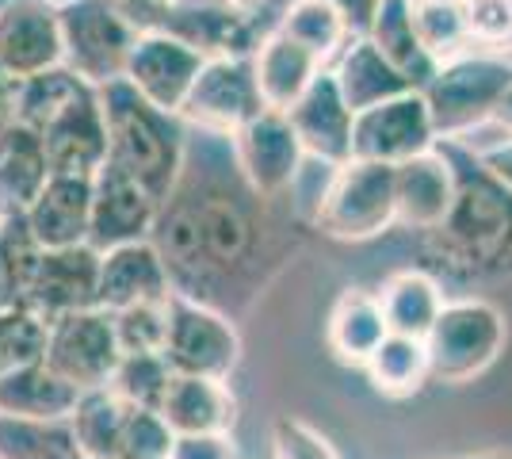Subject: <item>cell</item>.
Instances as JSON below:
<instances>
[{
	"instance_id": "e575fe53",
	"label": "cell",
	"mask_w": 512,
	"mask_h": 459,
	"mask_svg": "<svg viewBox=\"0 0 512 459\" xmlns=\"http://www.w3.org/2000/svg\"><path fill=\"white\" fill-rule=\"evenodd\" d=\"M413 23L436 66H448L470 54V31L463 0H413Z\"/></svg>"
},
{
	"instance_id": "3957f363",
	"label": "cell",
	"mask_w": 512,
	"mask_h": 459,
	"mask_svg": "<svg viewBox=\"0 0 512 459\" xmlns=\"http://www.w3.org/2000/svg\"><path fill=\"white\" fill-rule=\"evenodd\" d=\"M100 104L107 115V138H111V165L130 173L161 207L180 184L184 161H188V142H184V123L176 115H165L153 104H146L130 81L100 88Z\"/></svg>"
},
{
	"instance_id": "bcb514c9",
	"label": "cell",
	"mask_w": 512,
	"mask_h": 459,
	"mask_svg": "<svg viewBox=\"0 0 512 459\" xmlns=\"http://www.w3.org/2000/svg\"><path fill=\"white\" fill-rule=\"evenodd\" d=\"M329 4L341 12V20L348 23L352 39H363L371 31V20H375V12H379L383 0H329Z\"/></svg>"
},
{
	"instance_id": "5b68a950",
	"label": "cell",
	"mask_w": 512,
	"mask_h": 459,
	"mask_svg": "<svg viewBox=\"0 0 512 459\" xmlns=\"http://www.w3.org/2000/svg\"><path fill=\"white\" fill-rule=\"evenodd\" d=\"M512 88V62L505 54H463L432 77L425 88L428 111L440 138L463 142L474 127L493 123L505 92Z\"/></svg>"
},
{
	"instance_id": "c3c4849f",
	"label": "cell",
	"mask_w": 512,
	"mask_h": 459,
	"mask_svg": "<svg viewBox=\"0 0 512 459\" xmlns=\"http://www.w3.org/2000/svg\"><path fill=\"white\" fill-rule=\"evenodd\" d=\"M20 123V81L0 69V134Z\"/></svg>"
},
{
	"instance_id": "f35d334b",
	"label": "cell",
	"mask_w": 512,
	"mask_h": 459,
	"mask_svg": "<svg viewBox=\"0 0 512 459\" xmlns=\"http://www.w3.org/2000/svg\"><path fill=\"white\" fill-rule=\"evenodd\" d=\"M115 318V337L123 356H146V352H165V333H169V303H142L127 306Z\"/></svg>"
},
{
	"instance_id": "8fae6325",
	"label": "cell",
	"mask_w": 512,
	"mask_h": 459,
	"mask_svg": "<svg viewBox=\"0 0 512 459\" xmlns=\"http://www.w3.org/2000/svg\"><path fill=\"white\" fill-rule=\"evenodd\" d=\"M46 364L69 379L77 391H107L123 364V349L115 337V318L107 310H81L50 322Z\"/></svg>"
},
{
	"instance_id": "7402d4cb",
	"label": "cell",
	"mask_w": 512,
	"mask_h": 459,
	"mask_svg": "<svg viewBox=\"0 0 512 459\" xmlns=\"http://www.w3.org/2000/svg\"><path fill=\"white\" fill-rule=\"evenodd\" d=\"M92 176H50L43 196L23 215L39 249H73L92 238Z\"/></svg>"
},
{
	"instance_id": "74e56055",
	"label": "cell",
	"mask_w": 512,
	"mask_h": 459,
	"mask_svg": "<svg viewBox=\"0 0 512 459\" xmlns=\"http://www.w3.org/2000/svg\"><path fill=\"white\" fill-rule=\"evenodd\" d=\"M169 383V360L161 352H146V356H123V364H119V372H115L107 391L119 394L130 410H161Z\"/></svg>"
},
{
	"instance_id": "44dd1931",
	"label": "cell",
	"mask_w": 512,
	"mask_h": 459,
	"mask_svg": "<svg viewBox=\"0 0 512 459\" xmlns=\"http://www.w3.org/2000/svg\"><path fill=\"white\" fill-rule=\"evenodd\" d=\"M172 276L165 268V257L153 241H134L104 253L100 264V310L119 314L127 306L142 303H169Z\"/></svg>"
},
{
	"instance_id": "2e32d148",
	"label": "cell",
	"mask_w": 512,
	"mask_h": 459,
	"mask_svg": "<svg viewBox=\"0 0 512 459\" xmlns=\"http://www.w3.org/2000/svg\"><path fill=\"white\" fill-rule=\"evenodd\" d=\"M153 35H169L176 43L192 46L207 62L211 58H253L260 50L249 16L241 12L237 0H169Z\"/></svg>"
},
{
	"instance_id": "7dc6e473",
	"label": "cell",
	"mask_w": 512,
	"mask_h": 459,
	"mask_svg": "<svg viewBox=\"0 0 512 459\" xmlns=\"http://www.w3.org/2000/svg\"><path fill=\"white\" fill-rule=\"evenodd\" d=\"M115 4H119V12H123L142 35H153L161 16H165V8H169V0H115Z\"/></svg>"
},
{
	"instance_id": "8992f818",
	"label": "cell",
	"mask_w": 512,
	"mask_h": 459,
	"mask_svg": "<svg viewBox=\"0 0 512 459\" xmlns=\"http://www.w3.org/2000/svg\"><path fill=\"white\" fill-rule=\"evenodd\" d=\"M62 39L65 69L85 85L107 88L127 77L142 31L119 12L115 0H62Z\"/></svg>"
},
{
	"instance_id": "ac0fdd59",
	"label": "cell",
	"mask_w": 512,
	"mask_h": 459,
	"mask_svg": "<svg viewBox=\"0 0 512 459\" xmlns=\"http://www.w3.org/2000/svg\"><path fill=\"white\" fill-rule=\"evenodd\" d=\"M203 66H207V58L195 54L192 46L176 43L169 35H142L134 54H130L123 81H130V88L146 104L180 119V108H184V100H188Z\"/></svg>"
},
{
	"instance_id": "277c9868",
	"label": "cell",
	"mask_w": 512,
	"mask_h": 459,
	"mask_svg": "<svg viewBox=\"0 0 512 459\" xmlns=\"http://www.w3.org/2000/svg\"><path fill=\"white\" fill-rule=\"evenodd\" d=\"M459 173V169H455ZM440 238V261L459 272H501L512 261V192L497 180L474 173V184L459 176V199L448 222L432 230Z\"/></svg>"
},
{
	"instance_id": "cb8c5ba5",
	"label": "cell",
	"mask_w": 512,
	"mask_h": 459,
	"mask_svg": "<svg viewBox=\"0 0 512 459\" xmlns=\"http://www.w3.org/2000/svg\"><path fill=\"white\" fill-rule=\"evenodd\" d=\"M50 176H54V169H50L39 131L12 123L0 134V219L27 215L31 203L43 196Z\"/></svg>"
},
{
	"instance_id": "9c48e42d",
	"label": "cell",
	"mask_w": 512,
	"mask_h": 459,
	"mask_svg": "<svg viewBox=\"0 0 512 459\" xmlns=\"http://www.w3.org/2000/svg\"><path fill=\"white\" fill-rule=\"evenodd\" d=\"M172 375H203V379H230L241 360V333L218 306H207L188 295L169 299V333L165 352Z\"/></svg>"
},
{
	"instance_id": "ffe728a7",
	"label": "cell",
	"mask_w": 512,
	"mask_h": 459,
	"mask_svg": "<svg viewBox=\"0 0 512 459\" xmlns=\"http://www.w3.org/2000/svg\"><path fill=\"white\" fill-rule=\"evenodd\" d=\"M398 222L409 230H440L459 199V173L444 150H428L394 169Z\"/></svg>"
},
{
	"instance_id": "f1b7e54d",
	"label": "cell",
	"mask_w": 512,
	"mask_h": 459,
	"mask_svg": "<svg viewBox=\"0 0 512 459\" xmlns=\"http://www.w3.org/2000/svg\"><path fill=\"white\" fill-rule=\"evenodd\" d=\"M379 303H383L390 333L425 341L432 326L440 322L448 299H444V287H440V280L432 272H425V268H402V272H394L379 287Z\"/></svg>"
},
{
	"instance_id": "9a60e30c",
	"label": "cell",
	"mask_w": 512,
	"mask_h": 459,
	"mask_svg": "<svg viewBox=\"0 0 512 459\" xmlns=\"http://www.w3.org/2000/svg\"><path fill=\"white\" fill-rule=\"evenodd\" d=\"M62 66V0H8L0 8V69L31 81Z\"/></svg>"
},
{
	"instance_id": "6da1fadb",
	"label": "cell",
	"mask_w": 512,
	"mask_h": 459,
	"mask_svg": "<svg viewBox=\"0 0 512 459\" xmlns=\"http://www.w3.org/2000/svg\"><path fill=\"white\" fill-rule=\"evenodd\" d=\"M260 196L245 184V176L230 180L218 173H195L184 161L180 184L161 207L153 230V245L161 249L172 276V291L214 306L226 287L241 284L256 272L260 257Z\"/></svg>"
},
{
	"instance_id": "4fadbf2b",
	"label": "cell",
	"mask_w": 512,
	"mask_h": 459,
	"mask_svg": "<svg viewBox=\"0 0 512 459\" xmlns=\"http://www.w3.org/2000/svg\"><path fill=\"white\" fill-rule=\"evenodd\" d=\"M100 264H104V253L92 245L43 249L23 284L20 306L35 310L46 326L69 314H81V310H96L100 306Z\"/></svg>"
},
{
	"instance_id": "7a4b0ae2",
	"label": "cell",
	"mask_w": 512,
	"mask_h": 459,
	"mask_svg": "<svg viewBox=\"0 0 512 459\" xmlns=\"http://www.w3.org/2000/svg\"><path fill=\"white\" fill-rule=\"evenodd\" d=\"M20 123L39 131L54 176H96L111 157L100 88L65 66L20 81Z\"/></svg>"
},
{
	"instance_id": "f907efd6",
	"label": "cell",
	"mask_w": 512,
	"mask_h": 459,
	"mask_svg": "<svg viewBox=\"0 0 512 459\" xmlns=\"http://www.w3.org/2000/svg\"><path fill=\"white\" fill-rule=\"evenodd\" d=\"M463 459H512V452H482V456H463Z\"/></svg>"
},
{
	"instance_id": "ba28073f",
	"label": "cell",
	"mask_w": 512,
	"mask_h": 459,
	"mask_svg": "<svg viewBox=\"0 0 512 459\" xmlns=\"http://www.w3.org/2000/svg\"><path fill=\"white\" fill-rule=\"evenodd\" d=\"M509 341L505 314L486 299H455L444 306L440 322L425 337L428 360H432V379L436 383H470L493 368Z\"/></svg>"
},
{
	"instance_id": "e0dca14e",
	"label": "cell",
	"mask_w": 512,
	"mask_h": 459,
	"mask_svg": "<svg viewBox=\"0 0 512 459\" xmlns=\"http://www.w3.org/2000/svg\"><path fill=\"white\" fill-rule=\"evenodd\" d=\"M92 238L88 245L111 253L119 245H134V241H153L157 219H161V203L134 180L123 173L119 165L107 161L100 173L92 176Z\"/></svg>"
},
{
	"instance_id": "836d02e7",
	"label": "cell",
	"mask_w": 512,
	"mask_h": 459,
	"mask_svg": "<svg viewBox=\"0 0 512 459\" xmlns=\"http://www.w3.org/2000/svg\"><path fill=\"white\" fill-rule=\"evenodd\" d=\"M279 35H287L302 50H310L321 66H333L344 54V46L352 43L348 23L341 20V12L329 0H299L287 12V23H283Z\"/></svg>"
},
{
	"instance_id": "60d3db41",
	"label": "cell",
	"mask_w": 512,
	"mask_h": 459,
	"mask_svg": "<svg viewBox=\"0 0 512 459\" xmlns=\"http://www.w3.org/2000/svg\"><path fill=\"white\" fill-rule=\"evenodd\" d=\"M470 46H486L493 54L512 50V0H463Z\"/></svg>"
},
{
	"instance_id": "816d5d0a",
	"label": "cell",
	"mask_w": 512,
	"mask_h": 459,
	"mask_svg": "<svg viewBox=\"0 0 512 459\" xmlns=\"http://www.w3.org/2000/svg\"><path fill=\"white\" fill-rule=\"evenodd\" d=\"M4 4H8V0H0V8H4Z\"/></svg>"
},
{
	"instance_id": "ab89813d",
	"label": "cell",
	"mask_w": 512,
	"mask_h": 459,
	"mask_svg": "<svg viewBox=\"0 0 512 459\" xmlns=\"http://www.w3.org/2000/svg\"><path fill=\"white\" fill-rule=\"evenodd\" d=\"M176 433L157 410H130L127 433L115 459H172Z\"/></svg>"
},
{
	"instance_id": "f6af8a7d",
	"label": "cell",
	"mask_w": 512,
	"mask_h": 459,
	"mask_svg": "<svg viewBox=\"0 0 512 459\" xmlns=\"http://www.w3.org/2000/svg\"><path fill=\"white\" fill-rule=\"evenodd\" d=\"M474 161L482 165V173L497 180L505 192H512V138H501L493 146H474Z\"/></svg>"
},
{
	"instance_id": "ee69618b",
	"label": "cell",
	"mask_w": 512,
	"mask_h": 459,
	"mask_svg": "<svg viewBox=\"0 0 512 459\" xmlns=\"http://www.w3.org/2000/svg\"><path fill=\"white\" fill-rule=\"evenodd\" d=\"M172 459H237L230 433H203V437H176Z\"/></svg>"
},
{
	"instance_id": "7bdbcfd3",
	"label": "cell",
	"mask_w": 512,
	"mask_h": 459,
	"mask_svg": "<svg viewBox=\"0 0 512 459\" xmlns=\"http://www.w3.org/2000/svg\"><path fill=\"white\" fill-rule=\"evenodd\" d=\"M241 12L249 16V27H253L256 43L264 46L268 39H276L287 23V12L299 4V0H237Z\"/></svg>"
},
{
	"instance_id": "7c38bea8",
	"label": "cell",
	"mask_w": 512,
	"mask_h": 459,
	"mask_svg": "<svg viewBox=\"0 0 512 459\" xmlns=\"http://www.w3.org/2000/svg\"><path fill=\"white\" fill-rule=\"evenodd\" d=\"M230 153L237 173L260 199H279L291 192L310 161L283 111H260L253 123H245L230 138Z\"/></svg>"
},
{
	"instance_id": "5bb4252c",
	"label": "cell",
	"mask_w": 512,
	"mask_h": 459,
	"mask_svg": "<svg viewBox=\"0 0 512 459\" xmlns=\"http://www.w3.org/2000/svg\"><path fill=\"white\" fill-rule=\"evenodd\" d=\"M440 134L432 123L425 92H406L390 104H379L356 115L352 127V161H375V165H406L421 153L436 150Z\"/></svg>"
},
{
	"instance_id": "1f68e13d",
	"label": "cell",
	"mask_w": 512,
	"mask_h": 459,
	"mask_svg": "<svg viewBox=\"0 0 512 459\" xmlns=\"http://www.w3.org/2000/svg\"><path fill=\"white\" fill-rule=\"evenodd\" d=\"M0 459H85L73 421H27L0 414Z\"/></svg>"
},
{
	"instance_id": "b9f144b4",
	"label": "cell",
	"mask_w": 512,
	"mask_h": 459,
	"mask_svg": "<svg viewBox=\"0 0 512 459\" xmlns=\"http://www.w3.org/2000/svg\"><path fill=\"white\" fill-rule=\"evenodd\" d=\"M272 459H341L329 437L299 417H276L272 425Z\"/></svg>"
},
{
	"instance_id": "603a6c76",
	"label": "cell",
	"mask_w": 512,
	"mask_h": 459,
	"mask_svg": "<svg viewBox=\"0 0 512 459\" xmlns=\"http://www.w3.org/2000/svg\"><path fill=\"white\" fill-rule=\"evenodd\" d=\"M157 414L169 421L176 437H203V433H230L237 421V398L226 379L203 375H172L169 394Z\"/></svg>"
},
{
	"instance_id": "8d00e7d4",
	"label": "cell",
	"mask_w": 512,
	"mask_h": 459,
	"mask_svg": "<svg viewBox=\"0 0 512 459\" xmlns=\"http://www.w3.org/2000/svg\"><path fill=\"white\" fill-rule=\"evenodd\" d=\"M39 241L31 238V226L23 215L0 219V310L23 303V284L39 261Z\"/></svg>"
},
{
	"instance_id": "f546056e",
	"label": "cell",
	"mask_w": 512,
	"mask_h": 459,
	"mask_svg": "<svg viewBox=\"0 0 512 459\" xmlns=\"http://www.w3.org/2000/svg\"><path fill=\"white\" fill-rule=\"evenodd\" d=\"M367 39L379 46L390 66L398 69L402 77H409V85L425 92L432 85V77L440 73V66L432 62V54L425 50L421 35H417V23H413V0H383Z\"/></svg>"
},
{
	"instance_id": "4dcf8cb0",
	"label": "cell",
	"mask_w": 512,
	"mask_h": 459,
	"mask_svg": "<svg viewBox=\"0 0 512 459\" xmlns=\"http://www.w3.org/2000/svg\"><path fill=\"white\" fill-rule=\"evenodd\" d=\"M363 372L371 379V387L386 394V398H409V394H417L425 387V379H432L428 345L417 341V337L390 333L375 349V356L363 364Z\"/></svg>"
},
{
	"instance_id": "d6a6232c",
	"label": "cell",
	"mask_w": 512,
	"mask_h": 459,
	"mask_svg": "<svg viewBox=\"0 0 512 459\" xmlns=\"http://www.w3.org/2000/svg\"><path fill=\"white\" fill-rule=\"evenodd\" d=\"M69 421H73V433L81 440L85 459H115L123 433H127L130 406L111 391H88Z\"/></svg>"
},
{
	"instance_id": "d590c367",
	"label": "cell",
	"mask_w": 512,
	"mask_h": 459,
	"mask_svg": "<svg viewBox=\"0 0 512 459\" xmlns=\"http://www.w3.org/2000/svg\"><path fill=\"white\" fill-rule=\"evenodd\" d=\"M46 341H50V326L35 310L27 306L0 310V379L31 364H43Z\"/></svg>"
},
{
	"instance_id": "4316f807",
	"label": "cell",
	"mask_w": 512,
	"mask_h": 459,
	"mask_svg": "<svg viewBox=\"0 0 512 459\" xmlns=\"http://www.w3.org/2000/svg\"><path fill=\"white\" fill-rule=\"evenodd\" d=\"M85 391H77L69 379L50 364H31L0 379V414L27 417V421H69L77 414Z\"/></svg>"
},
{
	"instance_id": "d4e9b609",
	"label": "cell",
	"mask_w": 512,
	"mask_h": 459,
	"mask_svg": "<svg viewBox=\"0 0 512 459\" xmlns=\"http://www.w3.org/2000/svg\"><path fill=\"white\" fill-rule=\"evenodd\" d=\"M329 69H333L337 88H341L344 104L352 108V115L379 108V104H390V100H398L406 92H421V88L409 85V77H402L398 69L386 62L383 54H379V46L371 43L367 35L344 46V54Z\"/></svg>"
},
{
	"instance_id": "52a82bcc",
	"label": "cell",
	"mask_w": 512,
	"mask_h": 459,
	"mask_svg": "<svg viewBox=\"0 0 512 459\" xmlns=\"http://www.w3.org/2000/svg\"><path fill=\"white\" fill-rule=\"evenodd\" d=\"M314 222L325 238L371 241L398 222L394 199V165L348 161L329 176Z\"/></svg>"
},
{
	"instance_id": "484cf974",
	"label": "cell",
	"mask_w": 512,
	"mask_h": 459,
	"mask_svg": "<svg viewBox=\"0 0 512 459\" xmlns=\"http://www.w3.org/2000/svg\"><path fill=\"white\" fill-rule=\"evenodd\" d=\"M390 337L379 291L367 287H344L325 322V341L341 364H367L375 349Z\"/></svg>"
},
{
	"instance_id": "30bf717a",
	"label": "cell",
	"mask_w": 512,
	"mask_h": 459,
	"mask_svg": "<svg viewBox=\"0 0 512 459\" xmlns=\"http://www.w3.org/2000/svg\"><path fill=\"white\" fill-rule=\"evenodd\" d=\"M264 108L253 58H211L180 108V123L207 138H234Z\"/></svg>"
},
{
	"instance_id": "681fc988",
	"label": "cell",
	"mask_w": 512,
	"mask_h": 459,
	"mask_svg": "<svg viewBox=\"0 0 512 459\" xmlns=\"http://www.w3.org/2000/svg\"><path fill=\"white\" fill-rule=\"evenodd\" d=\"M493 123H497V127H501V131L509 134L512 138V88L509 92H505V100H501V108L493 111Z\"/></svg>"
},
{
	"instance_id": "d6986e66",
	"label": "cell",
	"mask_w": 512,
	"mask_h": 459,
	"mask_svg": "<svg viewBox=\"0 0 512 459\" xmlns=\"http://www.w3.org/2000/svg\"><path fill=\"white\" fill-rule=\"evenodd\" d=\"M287 119H291V127L299 134L302 150H306L310 161L333 165V169H341V165L352 161V127H356V115L344 104L333 69H321L318 81L310 85V92L287 111Z\"/></svg>"
},
{
	"instance_id": "83f0119b",
	"label": "cell",
	"mask_w": 512,
	"mask_h": 459,
	"mask_svg": "<svg viewBox=\"0 0 512 459\" xmlns=\"http://www.w3.org/2000/svg\"><path fill=\"white\" fill-rule=\"evenodd\" d=\"M329 66H321L310 50H302L299 43H291L287 35H276L253 54V73L260 100L268 111H287L299 104L310 92V85L318 81V73Z\"/></svg>"
}]
</instances>
